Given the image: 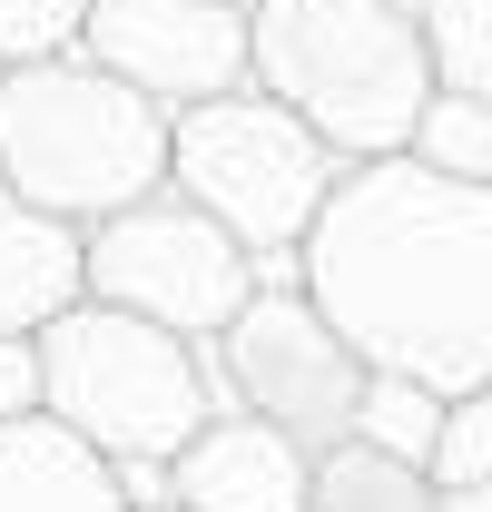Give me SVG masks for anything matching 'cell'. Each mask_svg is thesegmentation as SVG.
<instances>
[{"instance_id":"d6986e66","label":"cell","mask_w":492,"mask_h":512,"mask_svg":"<svg viewBox=\"0 0 492 512\" xmlns=\"http://www.w3.org/2000/svg\"><path fill=\"white\" fill-rule=\"evenodd\" d=\"M443 512H492V483H443Z\"/></svg>"},{"instance_id":"277c9868","label":"cell","mask_w":492,"mask_h":512,"mask_svg":"<svg viewBox=\"0 0 492 512\" xmlns=\"http://www.w3.org/2000/svg\"><path fill=\"white\" fill-rule=\"evenodd\" d=\"M40 355H50V414L79 444H99L119 473L128 463H178L227 414L217 355L197 335L148 325L128 306H99V296H79L69 316H50Z\"/></svg>"},{"instance_id":"9a60e30c","label":"cell","mask_w":492,"mask_h":512,"mask_svg":"<svg viewBox=\"0 0 492 512\" xmlns=\"http://www.w3.org/2000/svg\"><path fill=\"white\" fill-rule=\"evenodd\" d=\"M404 158H424V168H443V178H483V188H492V109H483V99H463V89H433Z\"/></svg>"},{"instance_id":"30bf717a","label":"cell","mask_w":492,"mask_h":512,"mask_svg":"<svg viewBox=\"0 0 492 512\" xmlns=\"http://www.w3.org/2000/svg\"><path fill=\"white\" fill-rule=\"evenodd\" d=\"M79 296H89V227L30 207L0 178V335H50V316H69Z\"/></svg>"},{"instance_id":"5b68a950","label":"cell","mask_w":492,"mask_h":512,"mask_svg":"<svg viewBox=\"0 0 492 512\" xmlns=\"http://www.w3.org/2000/svg\"><path fill=\"white\" fill-rule=\"evenodd\" d=\"M335 178H345V158L256 79L207 109H178V138H168V188L197 197L217 227H237L266 286H306V237Z\"/></svg>"},{"instance_id":"4fadbf2b","label":"cell","mask_w":492,"mask_h":512,"mask_svg":"<svg viewBox=\"0 0 492 512\" xmlns=\"http://www.w3.org/2000/svg\"><path fill=\"white\" fill-rule=\"evenodd\" d=\"M414 10H424L433 89H463L492 109V0H414Z\"/></svg>"},{"instance_id":"3957f363","label":"cell","mask_w":492,"mask_h":512,"mask_svg":"<svg viewBox=\"0 0 492 512\" xmlns=\"http://www.w3.org/2000/svg\"><path fill=\"white\" fill-rule=\"evenodd\" d=\"M168 138L178 119L158 99H138L128 79H109L89 50L0 69V178L69 227H99L138 197H158Z\"/></svg>"},{"instance_id":"9c48e42d","label":"cell","mask_w":492,"mask_h":512,"mask_svg":"<svg viewBox=\"0 0 492 512\" xmlns=\"http://www.w3.org/2000/svg\"><path fill=\"white\" fill-rule=\"evenodd\" d=\"M306 493H315V453L237 404L168 463V503L187 512H306Z\"/></svg>"},{"instance_id":"6da1fadb","label":"cell","mask_w":492,"mask_h":512,"mask_svg":"<svg viewBox=\"0 0 492 512\" xmlns=\"http://www.w3.org/2000/svg\"><path fill=\"white\" fill-rule=\"evenodd\" d=\"M306 296L374 375L433 394L492 384V188L424 158L345 168L306 237Z\"/></svg>"},{"instance_id":"8992f818","label":"cell","mask_w":492,"mask_h":512,"mask_svg":"<svg viewBox=\"0 0 492 512\" xmlns=\"http://www.w3.org/2000/svg\"><path fill=\"white\" fill-rule=\"evenodd\" d=\"M256 286H266L256 276V247H246L237 227H217L178 188H158V197H138V207H119V217L89 227V296L99 306H128V316H148V325H178L197 345H217L246 316Z\"/></svg>"},{"instance_id":"8fae6325","label":"cell","mask_w":492,"mask_h":512,"mask_svg":"<svg viewBox=\"0 0 492 512\" xmlns=\"http://www.w3.org/2000/svg\"><path fill=\"white\" fill-rule=\"evenodd\" d=\"M0 512H138L119 463L79 444L60 414H20L0 424Z\"/></svg>"},{"instance_id":"52a82bcc","label":"cell","mask_w":492,"mask_h":512,"mask_svg":"<svg viewBox=\"0 0 492 512\" xmlns=\"http://www.w3.org/2000/svg\"><path fill=\"white\" fill-rule=\"evenodd\" d=\"M207 355H217L227 404H237V414H266L286 444H306V453L355 444L374 365L345 345V325L325 316L306 286H256L246 316L227 325Z\"/></svg>"},{"instance_id":"7c38bea8","label":"cell","mask_w":492,"mask_h":512,"mask_svg":"<svg viewBox=\"0 0 492 512\" xmlns=\"http://www.w3.org/2000/svg\"><path fill=\"white\" fill-rule=\"evenodd\" d=\"M306 512H443V473L433 463H404V453H384V444H335V453H315V493Z\"/></svg>"},{"instance_id":"2e32d148","label":"cell","mask_w":492,"mask_h":512,"mask_svg":"<svg viewBox=\"0 0 492 512\" xmlns=\"http://www.w3.org/2000/svg\"><path fill=\"white\" fill-rule=\"evenodd\" d=\"M79 30H89V0H0V69L60 60L79 50Z\"/></svg>"},{"instance_id":"5bb4252c","label":"cell","mask_w":492,"mask_h":512,"mask_svg":"<svg viewBox=\"0 0 492 512\" xmlns=\"http://www.w3.org/2000/svg\"><path fill=\"white\" fill-rule=\"evenodd\" d=\"M443 414H453V394H433V384H414V375H374L355 434L384 444V453H404V463H433V453H443Z\"/></svg>"},{"instance_id":"e0dca14e","label":"cell","mask_w":492,"mask_h":512,"mask_svg":"<svg viewBox=\"0 0 492 512\" xmlns=\"http://www.w3.org/2000/svg\"><path fill=\"white\" fill-rule=\"evenodd\" d=\"M433 473H443V483H492V384H483V394H453Z\"/></svg>"},{"instance_id":"ffe728a7","label":"cell","mask_w":492,"mask_h":512,"mask_svg":"<svg viewBox=\"0 0 492 512\" xmlns=\"http://www.w3.org/2000/svg\"><path fill=\"white\" fill-rule=\"evenodd\" d=\"M138 512H187V503H138Z\"/></svg>"},{"instance_id":"ac0fdd59","label":"cell","mask_w":492,"mask_h":512,"mask_svg":"<svg viewBox=\"0 0 492 512\" xmlns=\"http://www.w3.org/2000/svg\"><path fill=\"white\" fill-rule=\"evenodd\" d=\"M20 414H50V355L40 335H0V424Z\"/></svg>"},{"instance_id":"ba28073f","label":"cell","mask_w":492,"mask_h":512,"mask_svg":"<svg viewBox=\"0 0 492 512\" xmlns=\"http://www.w3.org/2000/svg\"><path fill=\"white\" fill-rule=\"evenodd\" d=\"M79 50L138 99H158L168 119L256 79V40H246L237 0H89Z\"/></svg>"},{"instance_id":"44dd1931","label":"cell","mask_w":492,"mask_h":512,"mask_svg":"<svg viewBox=\"0 0 492 512\" xmlns=\"http://www.w3.org/2000/svg\"><path fill=\"white\" fill-rule=\"evenodd\" d=\"M237 10H256V0H237Z\"/></svg>"},{"instance_id":"7a4b0ae2","label":"cell","mask_w":492,"mask_h":512,"mask_svg":"<svg viewBox=\"0 0 492 512\" xmlns=\"http://www.w3.org/2000/svg\"><path fill=\"white\" fill-rule=\"evenodd\" d=\"M246 40H256V89L286 99L345 168L414 148V119L433 99L414 0H256Z\"/></svg>"}]
</instances>
